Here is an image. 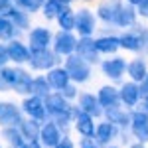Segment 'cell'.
Here are the masks:
<instances>
[{
  "instance_id": "cell-49",
  "label": "cell",
  "mask_w": 148,
  "mask_h": 148,
  "mask_svg": "<svg viewBox=\"0 0 148 148\" xmlns=\"http://www.w3.org/2000/svg\"><path fill=\"white\" fill-rule=\"evenodd\" d=\"M146 79H148V75H146Z\"/></svg>"
},
{
  "instance_id": "cell-11",
  "label": "cell",
  "mask_w": 148,
  "mask_h": 148,
  "mask_svg": "<svg viewBox=\"0 0 148 148\" xmlns=\"http://www.w3.org/2000/svg\"><path fill=\"white\" fill-rule=\"evenodd\" d=\"M53 42V36L47 28L36 26L34 30L28 34V44L30 49H49V44Z\"/></svg>"
},
{
  "instance_id": "cell-39",
  "label": "cell",
  "mask_w": 148,
  "mask_h": 148,
  "mask_svg": "<svg viewBox=\"0 0 148 148\" xmlns=\"http://www.w3.org/2000/svg\"><path fill=\"white\" fill-rule=\"evenodd\" d=\"M56 148H75V144H73V140H71L69 136H63L59 142H57Z\"/></svg>"
},
{
  "instance_id": "cell-24",
  "label": "cell",
  "mask_w": 148,
  "mask_h": 148,
  "mask_svg": "<svg viewBox=\"0 0 148 148\" xmlns=\"http://www.w3.org/2000/svg\"><path fill=\"white\" fill-rule=\"evenodd\" d=\"M56 20H57L59 28H61L63 32L75 30V12L69 8V4H63V6H61V12H59V16H57Z\"/></svg>"
},
{
  "instance_id": "cell-10",
  "label": "cell",
  "mask_w": 148,
  "mask_h": 148,
  "mask_svg": "<svg viewBox=\"0 0 148 148\" xmlns=\"http://www.w3.org/2000/svg\"><path fill=\"white\" fill-rule=\"evenodd\" d=\"M116 134H119V126H114L113 123H109V121H103V123H99V125L95 126L93 138H95V142H97L99 146L107 148V146H111V142L116 138Z\"/></svg>"
},
{
  "instance_id": "cell-29",
  "label": "cell",
  "mask_w": 148,
  "mask_h": 148,
  "mask_svg": "<svg viewBox=\"0 0 148 148\" xmlns=\"http://www.w3.org/2000/svg\"><path fill=\"white\" fill-rule=\"evenodd\" d=\"M134 22H136V10L132 6H123L121 12H119V16H116V20H114V24L121 26V28L134 26Z\"/></svg>"
},
{
  "instance_id": "cell-4",
  "label": "cell",
  "mask_w": 148,
  "mask_h": 148,
  "mask_svg": "<svg viewBox=\"0 0 148 148\" xmlns=\"http://www.w3.org/2000/svg\"><path fill=\"white\" fill-rule=\"evenodd\" d=\"M22 113L28 114L32 121H38V123H46V121H47L46 103H44V99L34 97V95L26 97V99L22 101Z\"/></svg>"
},
{
  "instance_id": "cell-47",
  "label": "cell",
  "mask_w": 148,
  "mask_h": 148,
  "mask_svg": "<svg viewBox=\"0 0 148 148\" xmlns=\"http://www.w3.org/2000/svg\"><path fill=\"white\" fill-rule=\"evenodd\" d=\"M107 148H119V146H114V144H111V146H107Z\"/></svg>"
},
{
  "instance_id": "cell-33",
  "label": "cell",
  "mask_w": 148,
  "mask_h": 148,
  "mask_svg": "<svg viewBox=\"0 0 148 148\" xmlns=\"http://www.w3.org/2000/svg\"><path fill=\"white\" fill-rule=\"evenodd\" d=\"M61 2L59 0H46L44 2V6H42V10H44V16H46L47 20H56L57 16H59V12H61Z\"/></svg>"
},
{
  "instance_id": "cell-38",
  "label": "cell",
  "mask_w": 148,
  "mask_h": 148,
  "mask_svg": "<svg viewBox=\"0 0 148 148\" xmlns=\"http://www.w3.org/2000/svg\"><path fill=\"white\" fill-rule=\"evenodd\" d=\"M79 148H101V146L95 142V138H81L79 140Z\"/></svg>"
},
{
  "instance_id": "cell-7",
  "label": "cell",
  "mask_w": 148,
  "mask_h": 148,
  "mask_svg": "<svg viewBox=\"0 0 148 148\" xmlns=\"http://www.w3.org/2000/svg\"><path fill=\"white\" fill-rule=\"evenodd\" d=\"M77 109H79L81 113L93 116V119H99V116L105 114V109L101 107L99 99L93 93H79L77 95Z\"/></svg>"
},
{
  "instance_id": "cell-1",
  "label": "cell",
  "mask_w": 148,
  "mask_h": 148,
  "mask_svg": "<svg viewBox=\"0 0 148 148\" xmlns=\"http://www.w3.org/2000/svg\"><path fill=\"white\" fill-rule=\"evenodd\" d=\"M63 67L69 73V79L73 83H85L91 77V65L85 59H81L79 56H75V53L65 57V65Z\"/></svg>"
},
{
  "instance_id": "cell-16",
  "label": "cell",
  "mask_w": 148,
  "mask_h": 148,
  "mask_svg": "<svg viewBox=\"0 0 148 148\" xmlns=\"http://www.w3.org/2000/svg\"><path fill=\"white\" fill-rule=\"evenodd\" d=\"M44 103H46V111H47V119L49 116H53V114H59L63 113V111H67L69 107V101L61 95V93H49L46 99H44Z\"/></svg>"
},
{
  "instance_id": "cell-27",
  "label": "cell",
  "mask_w": 148,
  "mask_h": 148,
  "mask_svg": "<svg viewBox=\"0 0 148 148\" xmlns=\"http://www.w3.org/2000/svg\"><path fill=\"white\" fill-rule=\"evenodd\" d=\"M49 93H51V87H49V83H47V79L44 75H38V77L32 79V83H30V95L46 99Z\"/></svg>"
},
{
  "instance_id": "cell-26",
  "label": "cell",
  "mask_w": 148,
  "mask_h": 148,
  "mask_svg": "<svg viewBox=\"0 0 148 148\" xmlns=\"http://www.w3.org/2000/svg\"><path fill=\"white\" fill-rule=\"evenodd\" d=\"M2 138L10 144V148H22L26 144V140H24L22 132H20V128L18 126H6V128H2Z\"/></svg>"
},
{
  "instance_id": "cell-5",
  "label": "cell",
  "mask_w": 148,
  "mask_h": 148,
  "mask_svg": "<svg viewBox=\"0 0 148 148\" xmlns=\"http://www.w3.org/2000/svg\"><path fill=\"white\" fill-rule=\"evenodd\" d=\"M22 109H18L16 103L0 101V126H20L22 125Z\"/></svg>"
},
{
  "instance_id": "cell-28",
  "label": "cell",
  "mask_w": 148,
  "mask_h": 148,
  "mask_svg": "<svg viewBox=\"0 0 148 148\" xmlns=\"http://www.w3.org/2000/svg\"><path fill=\"white\" fill-rule=\"evenodd\" d=\"M32 75L26 71V69L20 67V73H18V79L14 83V87H12V91L18 93V95H30V83H32Z\"/></svg>"
},
{
  "instance_id": "cell-32",
  "label": "cell",
  "mask_w": 148,
  "mask_h": 148,
  "mask_svg": "<svg viewBox=\"0 0 148 148\" xmlns=\"http://www.w3.org/2000/svg\"><path fill=\"white\" fill-rule=\"evenodd\" d=\"M14 34H16V26H14L8 18L0 16V40H2V42H12Z\"/></svg>"
},
{
  "instance_id": "cell-36",
  "label": "cell",
  "mask_w": 148,
  "mask_h": 148,
  "mask_svg": "<svg viewBox=\"0 0 148 148\" xmlns=\"http://www.w3.org/2000/svg\"><path fill=\"white\" fill-rule=\"evenodd\" d=\"M12 10H14V2L12 0H0V16L6 18Z\"/></svg>"
},
{
  "instance_id": "cell-13",
  "label": "cell",
  "mask_w": 148,
  "mask_h": 148,
  "mask_svg": "<svg viewBox=\"0 0 148 148\" xmlns=\"http://www.w3.org/2000/svg\"><path fill=\"white\" fill-rule=\"evenodd\" d=\"M121 8H123V2L121 0H103L101 4L97 6V18H101L103 22H107V24L109 22L114 24Z\"/></svg>"
},
{
  "instance_id": "cell-22",
  "label": "cell",
  "mask_w": 148,
  "mask_h": 148,
  "mask_svg": "<svg viewBox=\"0 0 148 148\" xmlns=\"http://www.w3.org/2000/svg\"><path fill=\"white\" fill-rule=\"evenodd\" d=\"M105 116H107V121L109 123H113L114 126H128L130 125V113H126L125 109H121V107H113V109H107L105 111Z\"/></svg>"
},
{
  "instance_id": "cell-12",
  "label": "cell",
  "mask_w": 148,
  "mask_h": 148,
  "mask_svg": "<svg viewBox=\"0 0 148 148\" xmlns=\"http://www.w3.org/2000/svg\"><path fill=\"white\" fill-rule=\"evenodd\" d=\"M75 56L85 59L89 65L99 61V51L95 47V40L93 38H79L77 40V47H75Z\"/></svg>"
},
{
  "instance_id": "cell-34",
  "label": "cell",
  "mask_w": 148,
  "mask_h": 148,
  "mask_svg": "<svg viewBox=\"0 0 148 148\" xmlns=\"http://www.w3.org/2000/svg\"><path fill=\"white\" fill-rule=\"evenodd\" d=\"M46 0H16V4L20 6V10L26 12H38L42 6H44Z\"/></svg>"
},
{
  "instance_id": "cell-6",
  "label": "cell",
  "mask_w": 148,
  "mask_h": 148,
  "mask_svg": "<svg viewBox=\"0 0 148 148\" xmlns=\"http://www.w3.org/2000/svg\"><path fill=\"white\" fill-rule=\"evenodd\" d=\"M97 26V18L89 8H79L75 12V30L79 32L81 38H91Z\"/></svg>"
},
{
  "instance_id": "cell-46",
  "label": "cell",
  "mask_w": 148,
  "mask_h": 148,
  "mask_svg": "<svg viewBox=\"0 0 148 148\" xmlns=\"http://www.w3.org/2000/svg\"><path fill=\"white\" fill-rule=\"evenodd\" d=\"M59 2H61V4H69L71 0H59Z\"/></svg>"
},
{
  "instance_id": "cell-41",
  "label": "cell",
  "mask_w": 148,
  "mask_h": 148,
  "mask_svg": "<svg viewBox=\"0 0 148 148\" xmlns=\"http://www.w3.org/2000/svg\"><path fill=\"white\" fill-rule=\"evenodd\" d=\"M138 14L144 16V18H148V0H142V2L138 4Z\"/></svg>"
},
{
  "instance_id": "cell-9",
  "label": "cell",
  "mask_w": 148,
  "mask_h": 148,
  "mask_svg": "<svg viewBox=\"0 0 148 148\" xmlns=\"http://www.w3.org/2000/svg\"><path fill=\"white\" fill-rule=\"evenodd\" d=\"M63 138L61 134V128L56 125V123H51V121H46L44 125H42V130H40V144L42 148H56L57 142Z\"/></svg>"
},
{
  "instance_id": "cell-42",
  "label": "cell",
  "mask_w": 148,
  "mask_h": 148,
  "mask_svg": "<svg viewBox=\"0 0 148 148\" xmlns=\"http://www.w3.org/2000/svg\"><path fill=\"white\" fill-rule=\"evenodd\" d=\"M22 148H42V144H40V140H32V142H26Z\"/></svg>"
},
{
  "instance_id": "cell-21",
  "label": "cell",
  "mask_w": 148,
  "mask_h": 148,
  "mask_svg": "<svg viewBox=\"0 0 148 148\" xmlns=\"http://www.w3.org/2000/svg\"><path fill=\"white\" fill-rule=\"evenodd\" d=\"M126 73L130 75V79L134 81V83L144 81V79H146V75H148L146 61H144V59H140V57L132 59V61H128V63H126Z\"/></svg>"
},
{
  "instance_id": "cell-14",
  "label": "cell",
  "mask_w": 148,
  "mask_h": 148,
  "mask_svg": "<svg viewBox=\"0 0 148 148\" xmlns=\"http://www.w3.org/2000/svg\"><path fill=\"white\" fill-rule=\"evenodd\" d=\"M101 69H103V73H105V77L116 81V79H121V77L125 75L126 61L123 57H111V59H105L101 63Z\"/></svg>"
},
{
  "instance_id": "cell-2",
  "label": "cell",
  "mask_w": 148,
  "mask_h": 148,
  "mask_svg": "<svg viewBox=\"0 0 148 148\" xmlns=\"http://www.w3.org/2000/svg\"><path fill=\"white\" fill-rule=\"evenodd\" d=\"M57 56L51 49H30V67L36 71H49V69L57 67Z\"/></svg>"
},
{
  "instance_id": "cell-15",
  "label": "cell",
  "mask_w": 148,
  "mask_h": 148,
  "mask_svg": "<svg viewBox=\"0 0 148 148\" xmlns=\"http://www.w3.org/2000/svg\"><path fill=\"white\" fill-rule=\"evenodd\" d=\"M73 123H75V130H77L83 138H93V134H95V126H97L93 116L81 113L79 109H75V119H73Z\"/></svg>"
},
{
  "instance_id": "cell-48",
  "label": "cell",
  "mask_w": 148,
  "mask_h": 148,
  "mask_svg": "<svg viewBox=\"0 0 148 148\" xmlns=\"http://www.w3.org/2000/svg\"><path fill=\"white\" fill-rule=\"evenodd\" d=\"M0 148H2V144H0Z\"/></svg>"
},
{
  "instance_id": "cell-25",
  "label": "cell",
  "mask_w": 148,
  "mask_h": 148,
  "mask_svg": "<svg viewBox=\"0 0 148 148\" xmlns=\"http://www.w3.org/2000/svg\"><path fill=\"white\" fill-rule=\"evenodd\" d=\"M95 47H97L99 53H114L121 47V42L114 36H101V38L95 40Z\"/></svg>"
},
{
  "instance_id": "cell-44",
  "label": "cell",
  "mask_w": 148,
  "mask_h": 148,
  "mask_svg": "<svg viewBox=\"0 0 148 148\" xmlns=\"http://www.w3.org/2000/svg\"><path fill=\"white\" fill-rule=\"evenodd\" d=\"M128 148H146V146H144L142 142H134V144H130Z\"/></svg>"
},
{
  "instance_id": "cell-18",
  "label": "cell",
  "mask_w": 148,
  "mask_h": 148,
  "mask_svg": "<svg viewBox=\"0 0 148 148\" xmlns=\"http://www.w3.org/2000/svg\"><path fill=\"white\" fill-rule=\"evenodd\" d=\"M119 97H121V103H123V105H126V107H134V105L140 101L138 83H134V81L123 83V87L119 89Z\"/></svg>"
},
{
  "instance_id": "cell-30",
  "label": "cell",
  "mask_w": 148,
  "mask_h": 148,
  "mask_svg": "<svg viewBox=\"0 0 148 148\" xmlns=\"http://www.w3.org/2000/svg\"><path fill=\"white\" fill-rule=\"evenodd\" d=\"M121 47L128 49V51H138L140 49V32H126L119 38Z\"/></svg>"
},
{
  "instance_id": "cell-17",
  "label": "cell",
  "mask_w": 148,
  "mask_h": 148,
  "mask_svg": "<svg viewBox=\"0 0 148 148\" xmlns=\"http://www.w3.org/2000/svg\"><path fill=\"white\" fill-rule=\"evenodd\" d=\"M97 99H99V103H101V107L105 109V111L121 105L119 89L113 87V85H103L101 89H99V93H97Z\"/></svg>"
},
{
  "instance_id": "cell-37",
  "label": "cell",
  "mask_w": 148,
  "mask_h": 148,
  "mask_svg": "<svg viewBox=\"0 0 148 148\" xmlns=\"http://www.w3.org/2000/svg\"><path fill=\"white\" fill-rule=\"evenodd\" d=\"M8 61H10V56H8V46L0 44V69L6 67V65H8Z\"/></svg>"
},
{
  "instance_id": "cell-35",
  "label": "cell",
  "mask_w": 148,
  "mask_h": 148,
  "mask_svg": "<svg viewBox=\"0 0 148 148\" xmlns=\"http://www.w3.org/2000/svg\"><path fill=\"white\" fill-rule=\"evenodd\" d=\"M59 93H61V95H63L67 101H71V99H77V95H79V93H77V87H75V83H69L67 87H63Z\"/></svg>"
},
{
  "instance_id": "cell-3",
  "label": "cell",
  "mask_w": 148,
  "mask_h": 148,
  "mask_svg": "<svg viewBox=\"0 0 148 148\" xmlns=\"http://www.w3.org/2000/svg\"><path fill=\"white\" fill-rule=\"evenodd\" d=\"M53 53L57 57L59 56H73L75 53V47H77V38L73 36V32H63L59 30L56 36H53Z\"/></svg>"
},
{
  "instance_id": "cell-20",
  "label": "cell",
  "mask_w": 148,
  "mask_h": 148,
  "mask_svg": "<svg viewBox=\"0 0 148 148\" xmlns=\"http://www.w3.org/2000/svg\"><path fill=\"white\" fill-rule=\"evenodd\" d=\"M47 83H49V87L51 89H57V91H61L63 87H67L69 83H71V79H69V73L65 71V67H53L47 71L46 75Z\"/></svg>"
},
{
  "instance_id": "cell-45",
  "label": "cell",
  "mask_w": 148,
  "mask_h": 148,
  "mask_svg": "<svg viewBox=\"0 0 148 148\" xmlns=\"http://www.w3.org/2000/svg\"><path fill=\"white\" fill-rule=\"evenodd\" d=\"M128 2H130V6H138V4H140L142 0H128Z\"/></svg>"
},
{
  "instance_id": "cell-8",
  "label": "cell",
  "mask_w": 148,
  "mask_h": 148,
  "mask_svg": "<svg viewBox=\"0 0 148 148\" xmlns=\"http://www.w3.org/2000/svg\"><path fill=\"white\" fill-rule=\"evenodd\" d=\"M130 132L134 134L138 142H148V114L144 111H132L130 113Z\"/></svg>"
},
{
  "instance_id": "cell-19",
  "label": "cell",
  "mask_w": 148,
  "mask_h": 148,
  "mask_svg": "<svg viewBox=\"0 0 148 148\" xmlns=\"http://www.w3.org/2000/svg\"><path fill=\"white\" fill-rule=\"evenodd\" d=\"M8 56H10V61H14L16 65L28 63V59H30V47L24 46L20 40H12L10 44H8Z\"/></svg>"
},
{
  "instance_id": "cell-23",
  "label": "cell",
  "mask_w": 148,
  "mask_h": 148,
  "mask_svg": "<svg viewBox=\"0 0 148 148\" xmlns=\"http://www.w3.org/2000/svg\"><path fill=\"white\" fill-rule=\"evenodd\" d=\"M18 128H20V132H22L24 140H26V142H32V140H38V138H40L42 125H40L38 121L28 119V121H22V125L18 126Z\"/></svg>"
},
{
  "instance_id": "cell-43",
  "label": "cell",
  "mask_w": 148,
  "mask_h": 148,
  "mask_svg": "<svg viewBox=\"0 0 148 148\" xmlns=\"http://www.w3.org/2000/svg\"><path fill=\"white\" fill-rule=\"evenodd\" d=\"M140 107H142L140 111H144V113L148 114V95H146V97H142V105H140Z\"/></svg>"
},
{
  "instance_id": "cell-31",
  "label": "cell",
  "mask_w": 148,
  "mask_h": 148,
  "mask_svg": "<svg viewBox=\"0 0 148 148\" xmlns=\"http://www.w3.org/2000/svg\"><path fill=\"white\" fill-rule=\"evenodd\" d=\"M8 20H10L14 26H16V30H26L28 26H30V18H28V12L20 10V8H16L14 6V10L6 16Z\"/></svg>"
},
{
  "instance_id": "cell-40",
  "label": "cell",
  "mask_w": 148,
  "mask_h": 148,
  "mask_svg": "<svg viewBox=\"0 0 148 148\" xmlns=\"http://www.w3.org/2000/svg\"><path fill=\"white\" fill-rule=\"evenodd\" d=\"M140 49L148 53V30H142L140 34Z\"/></svg>"
}]
</instances>
